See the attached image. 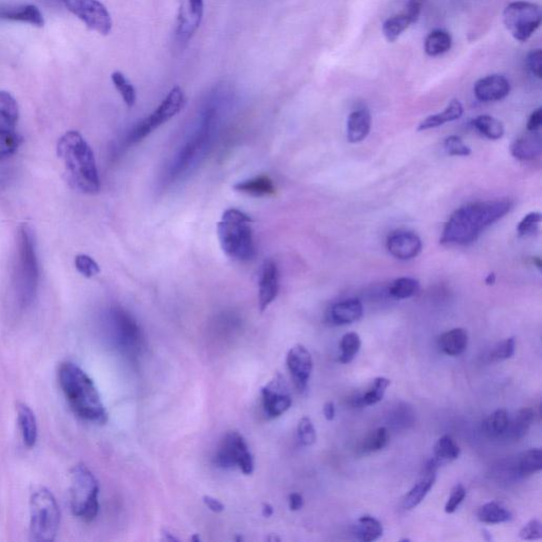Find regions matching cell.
<instances>
[{
  "instance_id": "cell-1",
  "label": "cell",
  "mask_w": 542,
  "mask_h": 542,
  "mask_svg": "<svg viewBox=\"0 0 542 542\" xmlns=\"http://www.w3.org/2000/svg\"><path fill=\"white\" fill-rule=\"evenodd\" d=\"M511 208L509 199L485 200L461 207L445 224L441 243L449 245L474 243L481 233L502 219Z\"/></svg>"
},
{
  "instance_id": "cell-2",
  "label": "cell",
  "mask_w": 542,
  "mask_h": 542,
  "mask_svg": "<svg viewBox=\"0 0 542 542\" xmlns=\"http://www.w3.org/2000/svg\"><path fill=\"white\" fill-rule=\"evenodd\" d=\"M58 158L63 161L69 184L84 194H97L101 190L95 154L84 137L77 130H69L58 139Z\"/></svg>"
},
{
  "instance_id": "cell-3",
  "label": "cell",
  "mask_w": 542,
  "mask_h": 542,
  "mask_svg": "<svg viewBox=\"0 0 542 542\" xmlns=\"http://www.w3.org/2000/svg\"><path fill=\"white\" fill-rule=\"evenodd\" d=\"M58 382L73 412L80 419L103 425L108 415L93 380L73 363H64L58 369Z\"/></svg>"
},
{
  "instance_id": "cell-4",
  "label": "cell",
  "mask_w": 542,
  "mask_h": 542,
  "mask_svg": "<svg viewBox=\"0 0 542 542\" xmlns=\"http://www.w3.org/2000/svg\"><path fill=\"white\" fill-rule=\"evenodd\" d=\"M252 221L239 209H228L217 224V236L226 256L239 262H247L256 254Z\"/></svg>"
},
{
  "instance_id": "cell-5",
  "label": "cell",
  "mask_w": 542,
  "mask_h": 542,
  "mask_svg": "<svg viewBox=\"0 0 542 542\" xmlns=\"http://www.w3.org/2000/svg\"><path fill=\"white\" fill-rule=\"evenodd\" d=\"M60 523V507L51 491L45 487L36 489L30 498V536L32 541H56Z\"/></svg>"
},
{
  "instance_id": "cell-6",
  "label": "cell",
  "mask_w": 542,
  "mask_h": 542,
  "mask_svg": "<svg viewBox=\"0 0 542 542\" xmlns=\"http://www.w3.org/2000/svg\"><path fill=\"white\" fill-rule=\"evenodd\" d=\"M99 483L95 474L84 464H78L71 472V504L75 517L91 522L99 513Z\"/></svg>"
},
{
  "instance_id": "cell-7",
  "label": "cell",
  "mask_w": 542,
  "mask_h": 542,
  "mask_svg": "<svg viewBox=\"0 0 542 542\" xmlns=\"http://www.w3.org/2000/svg\"><path fill=\"white\" fill-rule=\"evenodd\" d=\"M38 274L36 236L29 226L23 225L19 233V289L24 306L31 304L36 298Z\"/></svg>"
},
{
  "instance_id": "cell-8",
  "label": "cell",
  "mask_w": 542,
  "mask_h": 542,
  "mask_svg": "<svg viewBox=\"0 0 542 542\" xmlns=\"http://www.w3.org/2000/svg\"><path fill=\"white\" fill-rule=\"evenodd\" d=\"M187 98L179 86L171 89L167 97L161 102L155 112L142 121L139 122L127 137L128 145H136L147 138L159 126L179 114L186 105Z\"/></svg>"
},
{
  "instance_id": "cell-9",
  "label": "cell",
  "mask_w": 542,
  "mask_h": 542,
  "mask_svg": "<svg viewBox=\"0 0 542 542\" xmlns=\"http://www.w3.org/2000/svg\"><path fill=\"white\" fill-rule=\"evenodd\" d=\"M541 6L533 2H511L504 11L505 27L514 38L522 43L541 27Z\"/></svg>"
},
{
  "instance_id": "cell-10",
  "label": "cell",
  "mask_w": 542,
  "mask_h": 542,
  "mask_svg": "<svg viewBox=\"0 0 542 542\" xmlns=\"http://www.w3.org/2000/svg\"><path fill=\"white\" fill-rule=\"evenodd\" d=\"M110 330L117 347L130 358H136L143 348L140 326L124 308H113L110 315Z\"/></svg>"
},
{
  "instance_id": "cell-11",
  "label": "cell",
  "mask_w": 542,
  "mask_h": 542,
  "mask_svg": "<svg viewBox=\"0 0 542 542\" xmlns=\"http://www.w3.org/2000/svg\"><path fill=\"white\" fill-rule=\"evenodd\" d=\"M215 463L222 468L237 467L245 474L254 470V460L241 433L230 431L217 447Z\"/></svg>"
},
{
  "instance_id": "cell-12",
  "label": "cell",
  "mask_w": 542,
  "mask_h": 542,
  "mask_svg": "<svg viewBox=\"0 0 542 542\" xmlns=\"http://www.w3.org/2000/svg\"><path fill=\"white\" fill-rule=\"evenodd\" d=\"M61 2L88 29L104 36L112 32V15L99 0H61Z\"/></svg>"
},
{
  "instance_id": "cell-13",
  "label": "cell",
  "mask_w": 542,
  "mask_h": 542,
  "mask_svg": "<svg viewBox=\"0 0 542 542\" xmlns=\"http://www.w3.org/2000/svg\"><path fill=\"white\" fill-rule=\"evenodd\" d=\"M213 120H214V110H210L207 113L200 130H198L197 134L194 135L190 142L182 149V153L176 158L172 175H178L184 170L188 169L190 167V163H192L197 158V156L204 151V147L208 145L209 138H210Z\"/></svg>"
},
{
  "instance_id": "cell-14",
  "label": "cell",
  "mask_w": 542,
  "mask_h": 542,
  "mask_svg": "<svg viewBox=\"0 0 542 542\" xmlns=\"http://www.w3.org/2000/svg\"><path fill=\"white\" fill-rule=\"evenodd\" d=\"M262 397L263 408L269 419H276L284 415L293 404L285 380L280 374L263 387Z\"/></svg>"
},
{
  "instance_id": "cell-15",
  "label": "cell",
  "mask_w": 542,
  "mask_h": 542,
  "mask_svg": "<svg viewBox=\"0 0 542 542\" xmlns=\"http://www.w3.org/2000/svg\"><path fill=\"white\" fill-rule=\"evenodd\" d=\"M204 0H186L182 2L178 13L176 38L180 45L188 43L197 31L204 17Z\"/></svg>"
},
{
  "instance_id": "cell-16",
  "label": "cell",
  "mask_w": 542,
  "mask_h": 542,
  "mask_svg": "<svg viewBox=\"0 0 542 542\" xmlns=\"http://www.w3.org/2000/svg\"><path fill=\"white\" fill-rule=\"evenodd\" d=\"M286 363L296 387L299 392L306 391L313 371V363L311 353L304 345H296L289 350Z\"/></svg>"
},
{
  "instance_id": "cell-17",
  "label": "cell",
  "mask_w": 542,
  "mask_h": 542,
  "mask_svg": "<svg viewBox=\"0 0 542 542\" xmlns=\"http://www.w3.org/2000/svg\"><path fill=\"white\" fill-rule=\"evenodd\" d=\"M387 251L398 260H411L421 254L423 244L419 235L411 231L392 233L387 239Z\"/></svg>"
},
{
  "instance_id": "cell-18",
  "label": "cell",
  "mask_w": 542,
  "mask_h": 542,
  "mask_svg": "<svg viewBox=\"0 0 542 542\" xmlns=\"http://www.w3.org/2000/svg\"><path fill=\"white\" fill-rule=\"evenodd\" d=\"M280 289V272L272 260L265 261L259 283V308L264 311L278 297Z\"/></svg>"
},
{
  "instance_id": "cell-19",
  "label": "cell",
  "mask_w": 542,
  "mask_h": 542,
  "mask_svg": "<svg viewBox=\"0 0 542 542\" xmlns=\"http://www.w3.org/2000/svg\"><path fill=\"white\" fill-rule=\"evenodd\" d=\"M474 93L481 102L500 101L511 93V84L504 75H487L474 84Z\"/></svg>"
},
{
  "instance_id": "cell-20",
  "label": "cell",
  "mask_w": 542,
  "mask_h": 542,
  "mask_svg": "<svg viewBox=\"0 0 542 542\" xmlns=\"http://www.w3.org/2000/svg\"><path fill=\"white\" fill-rule=\"evenodd\" d=\"M542 140L538 132H528L516 139L511 145V155L519 160H533L541 156Z\"/></svg>"
},
{
  "instance_id": "cell-21",
  "label": "cell",
  "mask_w": 542,
  "mask_h": 542,
  "mask_svg": "<svg viewBox=\"0 0 542 542\" xmlns=\"http://www.w3.org/2000/svg\"><path fill=\"white\" fill-rule=\"evenodd\" d=\"M363 315V303L357 299H349L334 304L328 311V320L336 325H345L358 321Z\"/></svg>"
},
{
  "instance_id": "cell-22",
  "label": "cell",
  "mask_w": 542,
  "mask_h": 542,
  "mask_svg": "<svg viewBox=\"0 0 542 542\" xmlns=\"http://www.w3.org/2000/svg\"><path fill=\"white\" fill-rule=\"evenodd\" d=\"M371 130V115L365 108L355 110L348 119L347 137L350 143H359L369 136Z\"/></svg>"
},
{
  "instance_id": "cell-23",
  "label": "cell",
  "mask_w": 542,
  "mask_h": 542,
  "mask_svg": "<svg viewBox=\"0 0 542 542\" xmlns=\"http://www.w3.org/2000/svg\"><path fill=\"white\" fill-rule=\"evenodd\" d=\"M0 19L21 21V23L30 24V25L38 28L43 27L45 25L43 14H41L38 6H33V4L15 6V8H1L0 9Z\"/></svg>"
},
{
  "instance_id": "cell-24",
  "label": "cell",
  "mask_w": 542,
  "mask_h": 542,
  "mask_svg": "<svg viewBox=\"0 0 542 542\" xmlns=\"http://www.w3.org/2000/svg\"><path fill=\"white\" fill-rule=\"evenodd\" d=\"M233 189L236 192L254 196V197H264V196H271L276 193L273 180L269 175H259L237 182L233 186Z\"/></svg>"
},
{
  "instance_id": "cell-25",
  "label": "cell",
  "mask_w": 542,
  "mask_h": 542,
  "mask_svg": "<svg viewBox=\"0 0 542 542\" xmlns=\"http://www.w3.org/2000/svg\"><path fill=\"white\" fill-rule=\"evenodd\" d=\"M17 417L24 443L28 448L33 447L38 439V423L33 411L28 405L19 402L17 405Z\"/></svg>"
},
{
  "instance_id": "cell-26",
  "label": "cell",
  "mask_w": 542,
  "mask_h": 542,
  "mask_svg": "<svg viewBox=\"0 0 542 542\" xmlns=\"http://www.w3.org/2000/svg\"><path fill=\"white\" fill-rule=\"evenodd\" d=\"M468 334L464 328H454L441 335L439 347L448 356H459L467 349Z\"/></svg>"
},
{
  "instance_id": "cell-27",
  "label": "cell",
  "mask_w": 542,
  "mask_h": 542,
  "mask_svg": "<svg viewBox=\"0 0 542 542\" xmlns=\"http://www.w3.org/2000/svg\"><path fill=\"white\" fill-rule=\"evenodd\" d=\"M534 421L535 411L532 408L520 409L513 419L509 417L505 437H509L513 441H519L522 437H526Z\"/></svg>"
},
{
  "instance_id": "cell-28",
  "label": "cell",
  "mask_w": 542,
  "mask_h": 542,
  "mask_svg": "<svg viewBox=\"0 0 542 542\" xmlns=\"http://www.w3.org/2000/svg\"><path fill=\"white\" fill-rule=\"evenodd\" d=\"M391 385V380L385 377H377L372 382L371 386L363 394H356L352 398L353 407L363 408L377 404L384 398L387 387Z\"/></svg>"
},
{
  "instance_id": "cell-29",
  "label": "cell",
  "mask_w": 542,
  "mask_h": 542,
  "mask_svg": "<svg viewBox=\"0 0 542 542\" xmlns=\"http://www.w3.org/2000/svg\"><path fill=\"white\" fill-rule=\"evenodd\" d=\"M19 119V108L15 98L8 91L0 90V128L15 130Z\"/></svg>"
},
{
  "instance_id": "cell-30",
  "label": "cell",
  "mask_w": 542,
  "mask_h": 542,
  "mask_svg": "<svg viewBox=\"0 0 542 542\" xmlns=\"http://www.w3.org/2000/svg\"><path fill=\"white\" fill-rule=\"evenodd\" d=\"M463 112H464V110H463L462 103L459 100H452L443 112L432 115V116H429L425 120H423L417 130H430V128L439 127V126L443 125V124L447 123V122L456 121V120L460 119L462 117Z\"/></svg>"
},
{
  "instance_id": "cell-31",
  "label": "cell",
  "mask_w": 542,
  "mask_h": 542,
  "mask_svg": "<svg viewBox=\"0 0 542 542\" xmlns=\"http://www.w3.org/2000/svg\"><path fill=\"white\" fill-rule=\"evenodd\" d=\"M435 478H437V474H431V476H426L425 474V478L417 483L405 496L404 500H402L404 509L410 511V509H415L417 505L421 504L434 485Z\"/></svg>"
},
{
  "instance_id": "cell-32",
  "label": "cell",
  "mask_w": 542,
  "mask_h": 542,
  "mask_svg": "<svg viewBox=\"0 0 542 542\" xmlns=\"http://www.w3.org/2000/svg\"><path fill=\"white\" fill-rule=\"evenodd\" d=\"M452 38L450 33L444 30H435L431 32L425 39L424 48L427 56H439L452 49Z\"/></svg>"
},
{
  "instance_id": "cell-33",
  "label": "cell",
  "mask_w": 542,
  "mask_h": 542,
  "mask_svg": "<svg viewBox=\"0 0 542 542\" xmlns=\"http://www.w3.org/2000/svg\"><path fill=\"white\" fill-rule=\"evenodd\" d=\"M384 534L382 524L372 516H363L356 526V536L359 541L372 542L378 541Z\"/></svg>"
},
{
  "instance_id": "cell-34",
  "label": "cell",
  "mask_w": 542,
  "mask_h": 542,
  "mask_svg": "<svg viewBox=\"0 0 542 542\" xmlns=\"http://www.w3.org/2000/svg\"><path fill=\"white\" fill-rule=\"evenodd\" d=\"M478 519L483 523L500 524L511 519V511L497 502H489L479 509Z\"/></svg>"
},
{
  "instance_id": "cell-35",
  "label": "cell",
  "mask_w": 542,
  "mask_h": 542,
  "mask_svg": "<svg viewBox=\"0 0 542 542\" xmlns=\"http://www.w3.org/2000/svg\"><path fill=\"white\" fill-rule=\"evenodd\" d=\"M472 125L480 134L491 140L501 139L504 135V126L502 122L487 115H483L472 120Z\"/></svg>"
},
{
  "instance_id": "cell-36",
  "label": "cell",
  "mask_w": 542,
  "mask_h": 542,
  "mask_svg": "<svg viewBox=\"0 0 542 542\" xmlns=\"http://www.w3.org/2000/svg\"><path fill=\"white\" fill-rule=\"evenodd\" d=\"M509 423V415L504 409H498L484 422V431L491 439L505 437Z\"/></svg>"
},
{
  "instance_id": "cell-37",
  "label": "cell",
  "mask_w": 542,
  "mask_h": 542,
  "mask_svg": "<svg viewBox=\"0 0 542 542\" xmlns=\"http://www.w3.org/2000/svg\"><path fill=\"white\" fill-rule=\"evenodd\" d=\"M411 25H412V21L407 16L406 13H400V14L389 17L385 21L384 25H382V33H384L385 38H386L389 43H393Z\"/></svg>"
},
{
  "instance_id": "cell-38",
  "label": "cell",
  "mask_w": 542,
  "mask_h": 542,
  "mask_svg": "<svg viewBox=\"0 0 542 542\" xmlns=\"http://www.w3.org/2000/svg\"><path fill=\"white\" fill-rule=\"evenodd\" d=\"M541 468L542 452L539 448L526 450L520 457L518 470H519L520 476H523V478L533 476L536 472L541 471Z\"/></svg>"
},
{
  "instance_id": "cell-39",
  "label": "cell",
  "mask_w": 542,
  "mask_h": 542,
  "mask_svg": "<svg viewBox=\"0 0 542 542\" xmlns=\"http://www.w3.org/2000/svg\"><path fill=\"white\" fill-rule=\"evenodd\" d=\"M419 291V282L413 278H407V276H402V278H396L391 286H390V295L394 298V299L404 300L408 299V298L413 297L417 295Z\"/></svg>"
},
{
  "instance_id": "cell-40",
  "label": "cell",
  "mask_w": 542,
  "mask_h": 542,
  "mask_svg": "<svg viewBox=\"0 0 542 542\" xmlns=\"http://www.w3.org/2000/svg\"><path fill=\"white\" fill-rule=\"evenodd\" d=\"M390 441V433L385 427H380L372 431L370 434L367 435L361 444V452L363 454H371V452H380L386 447Z\"/></svg>"
},
{
  "instance_id": "cell-41",
  "label": "cell",
  "mask_w": 542,
  "mask_h": 542,
  "mask_svg": "<svg viewBox=\"0 0 542 542\" xmlns=\"http://www.w3.org/2000/svg\"><path fill=\"white\" fill-rule=\"evenodd\" d=\"M460 457V448L449 435L437 439L434 445V458L439 461H454Z\"/></svg>"
},
{
  "instance_id": "cell-42",
  "label": "cell",
  "mask_w": 542,
  "mask_h": 542,
  "mask_svg": "<svg viewBox=\"0 0 542 542\" xmlns=\"http://www.w3.org/2000/svg\"><path fill=\"white\" fill-rule=\"evenodd\" d=\"M112 80L126 105L132 108L137 101V93L134 85L120 71L113 73Z\"/></svg>"
},
{
  "instance_id": "cell-43",
  "label": "cell",
  "mask_w": 542,
  "mask_h": 542,
  "mask_svg": "<svg viewBox=\"0 0 542 542\" xmlns=\"http://www.w3.org/2000/svg\"><path fill=\"white\" fill-rule=\"evenodd\" d=\"M361 348V339L357 333H348L341 338L339 361L341 363H352Z\"/></svg>"
},
{
  "instance_id": "cell-44",
  "label": "cell",
  "mask_w": 542,
  "mask_h": 542,
  "mask_svg": "<svg viewBox=\"0 0 542 542\" xmlns=\"http://www.w3.org/2000/svg\"><path fill=\"white\" fill-rule=\"evenodd\" d=\"M21 138L15 130L0 128V160L13 155L19 150Z\"/></svg>"
},
{
  "instance_id": "cell-45",
  "label": "cell",
  "mask_w": 542,
  "mask_h": 542,
  "mask_svg": "<svg viewBox=\"0 0 542 542\" xmlns=\"http://www.w3.org/2000/svg\"><path fill=\"white\" fill-rule=\"evenodd\" d=\"M75 269L85 278H93L101 272L99 264L87 254H78L75 260Z\"/></svg>"
},
{
  "instance_id": "cell-46",
  "label": "cell",
  "mask_w": 542,
  "mask_h": 542,
  "mask_svg": "<svg viewBox=\"0 0 542 542\" xmlns=\"http://www.w3.org/2000/svg\"><path fill=\"white\" fill-rule=\"evenodd\" d=\"M516 341L515 338L505 339L501 343H498L489 355L491 361H502L511 358L515 354Z\"/></svg>"
},
{
  "instance_id": "cell-47",
  "label": "cell",
  "mask_w": 542,
  "mask_h": 542,
  "mask_svg": "<svg viewBox=\"0 0 542 542\" xmlns=\"http://www.w3.org/2000/svg\"><path fill=\"white\" fill-rule=\"evenodd\" d=\"M298 437L302 445L311 446L316 443L317 433L313 422L308 417H302L298 425Z\"/></svg>"
},
{
  "instance_id": "cell-48",
  "label": "cell",
  "mask_w": 542,
  "mask_h": 542,
  "mask_svg": "<svg viewBox=\"0 0 542 542\" xmlns=\"http://www.w3.org/2000/svg\"><path fill=\"white\" fill-rule=\"evenodd\" d=\"M541 214L539 212H531L526 214L518 224L517 231L521 236L533 234L538 231L541 223Z\"/></svg>"
},
{
  "instance_id": "cell-49",
  "label": "cell",
  "mask_w": 542,
  "mask_h": 542,
  "mask_svg": "<svg viewBox=\"0 0 542 542\" xmlns=\"http://www.w3.org/2000/svg\"><path fill=\"white\" fill-rule=\"evenodd\" d=\"M446 152L450 156H469L471 154V150L469 147L463 142L462 139L458 136H450L446 138L445 143Z\"/></svg>"
},
{
  "instance_id": "cell-50",
  "label": "cell",
  "mask_w": 542,
  "mask_h": 542,
  "mask_svg": "<svg viewBox=\"0 0 542 542\" xmlns=\"http://www.w3.org/2000/svg\"><path fill=\"white\" fill-rule=\"evenodd\" d=\"M466 497V489L462 484H457L452 489L449 498L445 504V511L447 514H452L458 509L460 504Z\"/></svg>"
},
{
  "instance_id": "cell-51",
  "label": "cell",
  "mask_w": 542,
  "mask_h": 542,
  "mask_svg": "<svg viewBox=\"0 0 542 542\" xmlns=\"http://www.w3.org/2000/svg\"><path fill=\"white\" fill-rule=\"evenodd\" d=\"M519 537L522 541H538L542 537L541 522L537 519L531 520L521 528Z\"/></svg>"
},
{
  "instance_id": "cell-52",
  "label": "cell",
  "mask_w": 542,
  "mask_h": 542,
  "mask_svg": "<svg viewBox=\"0 0 542 542\" xmlns=\"http://www.w3.org/2000/svg\"><path fill=\"white\" fill-rule=\"evenodd\" d=\"M526 64H528V69L531 73L538 78H541V50H533L528 54L526 58Z\"/></svg>"
},
{
  "instance_id": "cell-53",
  "label": "cell",
  "mask_w": 542,
  "mask_h": 542,
  "mask_svg": "<svg viewBox=\"0 0 542 542\" xmlns=\"http://www.w3.org/2000/svg\"><path fill=\"white\" fill-rule=\"evenodd\" d=\"M424 0H409L406 8V15L412 21V24L417 23L421 15L422 9H423Z\"/></svg>"
},
{
  "instance_id": "cell-54",
  "label": "cell",
  "mask_w": 542,
  "mask_h": 542,
  "mask_svg": "<svg viewBox=\"0 0 542 542\" xmlns=\"http://www.w3.org/2000/svg\"><path fill=\"white\" fill-rule=\"evenodd\" d=\"M542 123V110L541 108H537L536 110L532 113L530 118H528V125H526V130L528 132H538Z\"/></svg>"
},
{
  "instance_id": "cell-55",
  "label": "cell",
  "mask_w": 542,
  "mask_h": 542,
  "mask_svg": "<svg viewBox=\"0 0 542 542\" xmlns=\"http://www.w3.org/2000/svg\"><path fill=\"white\" fill-rule=\"evenodd\" d=\"M204 504L208 507L210 511H214V513H222L225 509V506L219 500L215 498L211 497V496H204Z\"/></svg>"
},
{
  "instance_id": "cell-56",
  "label": "cell",
  "mask_w": 542,
  "mask_h": 542,
  "mask_svg": "<svg viewBox=\"0 0 542 542\" xmlns=\"http://www.w3.org/2000/svg\"><path fill=\"white\" fill-rule=\"evenodd\" d=\"M303 497L300 494L293 493L289 495V509L291 511H299L303 507Z\"/></svg>"
},
{
  "instance_id": "cell-57",
  "label": "cell",
  "mask_w": 542,
  "mask_h": 542,
  "mask_svg": "<svg viewBox=\"0 0 542 542\" xmlns=\"http://www.w3.org/2000/svg\"><path fill=\"white\" fill-rule=\"evenodd\" d=\"M323 415L328 421H333L335 419V415H336V409H335V405L333 402H328L323 407Z\"/></svg>"
},
{
  "instance_id": "cell-58",
  "label": "cell",
  "mask_w": 542,
  "mask_h": 542,
  "mask_svg": "<svg viewBox=\"0 0 542 542\" xmlns=\"http://www.w3.org/2000/svg\"><path fill=\"white\" fill-rule=\"evenodd\" d=\"M263 516L266 518L271 517L272 514H273V509H272V506L271 504H265L263 505Z\"/></svg>"
},
{
  "instance_id": "cell-59",
  "label": "cell",
  "mask_w": 542,
  "mask_h": 542,
  "mask_svg": "<svg viewBox=\"0 0 542 542\" xmlns=\"http://www.w3.org/2000/svg\"><path fill=\"white\" fill-rule=\"evenodd\" d=\"M496 282V276L495 273H489V276H487L486 280H485V283H486L487 285H494Z\"/></svg>"
},
{
  "instance_id": "cell-60",
  "label": "cell",
  "mask_w": 542,
  "mask_h": 542,
  "mask_svg": "<svg viewBox=\"0 0 542 542\" xmlns=\"http://www.w3.org/2000/svg\"><path fill=\"white\" fill-rule=\"evenodd\" d=\"M163 537H165V541H178L177 538H175V537L173 536V535H171V533L167 532V531H163Z\"/></svg>"
},
{
  "instance_id": "cell-61",
  "label": "cell",
  "mask_w": 542,
  "mask_h": 542,
  "mask_svg": "<svg viewBox=\"0 0 542 542\" xmlns=\"http://www.w3.org/2000/svg\"><path fill=\"white\" fill-rule=\"evenodd\" d=\"M191 541H196V542H199L200 541V538L198 536H193V537H191Z\"/></svg>"
}]
</instances>
